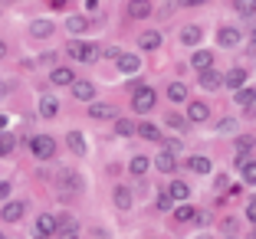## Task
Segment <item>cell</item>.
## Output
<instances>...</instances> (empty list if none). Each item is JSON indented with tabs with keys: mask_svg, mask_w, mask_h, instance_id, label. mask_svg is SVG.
<instances>
[{
	"mask_svg": "<svg viewBox=\"0 0 256 239\" xmlns=\"http://www.w3.org/2000/svg\"><path fill=\"white\" fill-rule=\"evenodd\" d=\"M89 115L96 121H112V118H118V108H115V105H108V102H92L89 105Z\"/></svg>",
	"mask_w": 256,
	"mask_h": 239,
	"instance_id": "obj_6",
	"label": "cell"
},
{
	"mask_svg": "<svg viewBox=\"0 0 256 239\" xmlns=\"http://www.w3.org/2000/svg\"><path fill=\"white\" fill-rule=\"evenodd\" d=\"M236 125H240L236 118H224V121L217 125V131H220V135H236Z\"/></svg>",
	"mask_w": 256,
	"mask_h": 239,
	"instance_id": "obj_37",
	"label": "cell"
},
{
	"mask_svg": "<svg viewBox=\"0 0 256 239\" xmlns=\"http://www.w3.org/2000/svg\"><path fill=\"white\" fill-rule=\"evenodd\" d=\"M246 217L256 223V197H253V200H246Z\"/></svg>",
	"mask_w": 256,
	"mask_h": 239,
	"instance_id": "obj_43",
	"label": "cell"
},
{
	"mask_svg": "<svg viewBox=\"0 0 256 239\" xmlns=\"http://www.w3.org/2000/svg\"><path fill=\"white\" fill-rule=\"evenodd\" d=\"M154 207H158L161 213H164V210H171V207H174V200H171V197H168V190H164V194H158V203H154Z\"/></svg>",
	"mask_w": 256,
	"mask_h": 239,
	"instance_id": "obj_40",
	"label": "cell"
},
{
	"mask_svg": "<svg viewBox=\"0 0 256 239\" xmlns=\"http://www.w3.org/2000/svg\"><path fill=\"white\" fill-rule=\"evenodd\" d=\"M207 115H210V108H207V102H190L188 105V121H207Z\"/></svg>",
	"mask_w": 256,
	"mask_h": 239,
	"instance_id": "obj_17",
	"label": "cell"
},
{
	"mask_svg": "<svg viewBox=\"0 0 256 239\" xmlns=\"http://www.w3.org/2000/svg\"><path fill=\"white\" fill-rule=\"evenodd\" d=\"M181 43L184 46H197L200 43V26H184L181 30Z\"/></svg>",
	"mask_w": 256,
	"mask_h": 239,
	"instance_id": "obj_27",
	"label": "cell"
},
{
	"mask_svg": "<svg viewBox=\"0 0 256 239\" xmlns=\"http://www.w3.org/2000/svg\"><path fill=\"white\" fill-rule=\"evenodd\" d=\"M217 43L224 46V49H234V46H240V30H234V26H224V30L217 33Z\"/></svg>",
	"mask_w": 256,
	"mask_h": 239,
	"instance_id": "obj_12",
	"label": "cell"
},
{
	"mask_svg": "<svg viewBox=\"0 0 256 239\" xmlns=\"http://www.w3.org/2000/svg\"><path fill=\"white\" fill-rule=\"evenodd\" d=\"M72 98H79V102H92V98H96V85L86 82V79H76V82H72Z\"/></svg>",
	"mask_w": 256,
	"mask_h": 239,
	"instance_id": "obj_9",
	"label": "cell"
},
{
	"mask_svg": "<svg viewBox=\"0 0 256 239\" xmlns=\"http://www.w3.org/2000/svg\"><path fill=\"white\" fill-rule=\"evenodd\" d=\"M138 135H142L144 141H158V138H161V128L158 125H148V121H138Z\"/></svg>",
	"mask_w": 256,
	"mask_h": 239,
	"instance_id": "obj_24",
	"label": "cell"
},
{
	"mask_svg": "<svg viewBox=\"0 0 256 239\" xmlns=\"http://www.w3.org/2000/svg\"><path fill=\"white\" fill-rule=\"evenodd\" d=\"M250 52L256 56V30H253V36H250Z\"/></svg>",
	"mask_w": 256,
	"mask_h": 239,
	"instance_id": "obj_46",
	"label": "cell"
},
{
	"mask_svg": "<svg viewBox=\"0 0 256 239\" xmlns=\"http://www.w3.org/2000/svg\"><path fill=\"white\" fill-rule=\"evenodd\" d=\"M7 200H10V184L0 180V203H7Z\"/></svg>",
	"mask_w": 256,
	"mask_h": 239,
	"instance_id": "obj_41",
	"label": "cell"
},
{
	"mask_svg": "<svg viewBox=\"0 0 256 239\" xmlns=\"http://www.w3.org/2000/svg\"><path fill=\"white\" fill-rule=\"evenodd\" d=\"M60 239H79V223H76V217H60V233H56Z\"/></svg>",
	"mask_w": 256,
	"mask_h": 239,
	"instance_id": "obj_10",
	"label": "cell"
},
{
	"mask_svg": "<svg viewBox=\"0 0 256 239\" xmlns=\"http://www.w3.org/2000/svg\"><path fill=\"white\" fill-rule=\"evenodd\" d=\"M0 239H7V236H4V233H0Z\"/></svg>",
	"mask_w": 256,
	"mask_h": 239,
	"instance_id": "obj_50",
	"label": "cell"
},
{
	"mask_svg": "<svg viewBox=\"0 0 256 239\" xmlns=\"http://www.w3.org/2000/svg\"><path fill=\"white\" fill-rule=\"evenodd\" d=\"M56 184H60L62 194H79V190H82V177L76 171H62L60 177H56Z\"/></svg>",
	"mask_w": 256,
	"mask_h": 239,
	"instance_id": "obj_5",
	"label": "cell"
},
{
	"mask_svg": "<svg viewBox=\"0 0 256 239\" xmlns=\"http://www.w3.org/2000/svg\"><path fill=\"white\" fill-rule=\"evenodd\" d=\"M253 233H256V230H253Z\"/></svg>",
	"mask_w": 256,
	"mask_h": 239,
	"instance_id": "obj_53",
	"label": "cell"
},
{
	"mask_svg": "<svg viewBox=\"0 0 256 239\" xmlns=\"http://www.w3.org/2000/svg\"><path fill=\"white\" fill-rule=\"evenodd\" d=\"M164 125H171L174 131H188V118H184V115H168Z\"/></svg>",
	"mask_w": 256,
	"mask_h": 239,
	"instance_id": "obj_36",
	"label": "cell"
},
{
	"mask_svg": "<svg viewBox=\"0 0 256 239\" xmlns=\"http://www.w3.org/2000/svg\"><path fill=\"white\" fill-rule=\"evenodd\" d=\"M118 72L122 75H138L142 72V59H138L135 52H122L118 56Z\"/></svg>",
	"mask_w": 256,
	"mask_h": 239,
	"instance_id": "obj_7",
	"label": "cell"
},
{
	"mask_svg": "<svg viewBox=\"0 0 256 239\" xmlns=\"http://www.w3.org/2000/svg\"><path fill=\"white\" fill-rule=\"evenodd\" d=\"M224 230H226V236H236V220L230 217V220H226V223H224Z\"/></svg>",
	"mask_w": 256,
	"mask_h": 239,
	"instance_id": "obj_44",
	"label": "cell"
},
{
	"mask_svg": "<svg viewBox=\"0 0 256 239\" xmlns=\"http://www.w3.org/2000/svg\"><path fill=\"white\" fill-rule=\"evenodd\" d=\"M188 194H190V187L184 184V180H171V187H168V197H171L174 203H184V200H188Z\"/></svg>",
	"mask_w": 256,
	"mask_h": 239,
	"instance_id": "obj_18",
	"label": "cell"
},
{
	"mask_svg": "<svg viewBox=\"0 0 256 239\" xmlns=\"http://www.w3.org/2000/svg\"><path fill=\"white\" fill-rule=\"evenodd\" d=\"M194 217H197V213L188 207V203H181V207L174 210V220H178V223H188V220H194Z\"/></svg>",
	"mask_w": 256,
	"mask_h": 239,
	"instance_id": "obj_34",
	"label": "cell"
},
{
	"mask_svg": "<svg viewBox=\"0 0 256 239\" xmlns=\"http://www.w3.org/2000/svg\"><path fill=\"white\" fill-rule=\"evenodd\" d=\"M60 233V217H53V213H43V217L36 220V230H33V236L36 239H50Z\"/></svg>",
	"mask_w": 256,
	"mask_h": 239,
	"instance_id": "obj_4",
	"label": "cell"
},
{
	"mask_svg": "<svg viewBox=\"0 0 256 239\" xmlns=\"http://www.w3.org/2000/svg\"><path fill=\"white\" fill-rule=\"evenodd\" d=\"M14 148H16V138L4 131V135H0V157H7V154H10Z\"/></svg>",
	"mask_w": 256,
	"mask_h": 239,
	"instance_id": "obj_33",
	"label": "cell"
},
{
	"mask_svg": "<svg viewBox=\"0 0 256 239\" xmlns=\"http://www.w3.org/2000/svg\"><path fill=\"white\" fill-rule=\"evenodd\" d=\"M66 52L72 56V59H79V62H96L98 56H102V49H98L96 43H79V39H72V43L66 46Z\"/></svg>",
	"mask_w": 256,
	"mask_h": 239,
	"instance_id": "obj_1",
	"label": "cell"
},
{
	"mask_svg": "<svg viewBox=\"0 0 256 239\" xmlns=\"http://www.w3.org/2000/svg\"><path fill=\"white\" fill-rule=\"evenodd\" d=\"M154 102H158V95H154L151 85H142V89H135V95H132V108H135L138 115H148L151 108H154Z\"/></svg>",
	"mask_w": 256,
	"mask_h": 239,
	"instance_id": "obj_2",
	"label": "cell"
},
{
	"mask_svg": "<svg viewBox=\"0 0 256 239\" xmlns=\"http://www.w3.org/2000/svg\"><path fill=\"white\" fill-rule=\"evenodd\" d=\"M115 207H118V210H128V207H132V190L115 187Z\"/></svg>",
	"mask_w": 256,
	"mask_h": 239,
	"instance_id": "obj_32",
	"label": "cell"
},
{
	"mask_svg": "<svg viewBox=\"0 0 256 239\" xmlns=\"http://www.w3.org/2000/svg\"><path fill=\"white\" fill-rule=\"evenodd\" d=\"M168 98H171V102H184V98H188V85L184 82H171L168 85Z\"/></svg>",
	"mask_w": 256,
	"mask_h": 239,
	"instance_id": "obj_29",
	"label": "cell"
},
{
	"mask_svg": "<svg viewBox=\"0 0 256 239\" xmlns=\"http://www.w3.org/2000/svg\"><path fill=\"white\" fill-rule=\"evenodd\" d=\"M30 151H33V157H40V161H50V157L56 154V141L50 135H36V138H30Z\"/></svg>",
	"mask_w": 256,
	"mask_h": 239,
	"instance_id": "obj_3",
	"label": "cell"
},
{
	"mask_svg": "<svg viewBox=\"0 0 256 239\" xmlns=\"http://www.w3.org/2000/svg\"><path fill=\"white\" fill-rule=\"evenodd\" d=\"M188 164H190V171H194V174H210V157L194 154V157L188 161Z\"/></svg>",
	"mask_w": 256,
	"mask_h": 239,
	"instance_id": "obj_28",
	"label": "cell"
},
{
	"mask_svg": "<svg viewBox=\"0 0 256 239\" xmlns=\"http://www.w3.org/2000/svg\"><path fill=\"white\" fill-rule=\"evenodd\" d=\"M224 85H226V89H234V92L246 89V72H243V69H230V72L224 75Z\"/></svg>",
	"mask_w": 256,
	"mask_h": 239,
	"instance_id": "obj_11",
	"label": "cell"
},
{
	"mask_svg": "<svg viewBox=\"0 0 256 239\" xmlns=\"http://www.w3.org/2000/svg\"><path fill=\"white\" fill-rule=\"evenodd\" d=\"M164 151H171V154L178 157V151H184V144H181V141H168V148H164Z\"/></svg>",
	"mask_w": 256,
	"mask_h": 239,
	"instance_id": "obj_45",
	"label": "cell"
},
{
	"mask_svg": "<svg viewBox=\"0 0 256 239\" xmlns=\"http://www.w3.org/2000/svg\"><path fill=\"white\" fill-rule=\"evenodd\" d=\"M23 213H26V203H23V200H7V203H4V210H0V217L7 220V223L23 220Z\"/></svg>",
	"mask_w": 256,
	"mask_h": 239,
	"instance_id": "obj_8",
	"label": "cell"
},
{
	"mask_svg": "<svg viewBox=\"0 0 256 239\" xmlns=\"http://www.w3.org/2000/svg\"><path fill=\"white\" fill-rule=\"evenodd\" d=\"M190 66H194V69H200V72L214 69V52H210V49H197L194 56H190Z\"/></svg>",
	"mask_w": 256,
	"mask_h": 239,
	"instance_id": "obj_13",
	"label": "cell"
},
{
	"mask_svg": "<svg viewBox=\"0 0 256 239\" xmlns=\"http://www.w3.org/2000/svg\"><path fill=\"white\" fill-rule=\"evenodd\" d=\"M50 82H53V85H69V89H72V82H76V79H72V69L56 66L53 72H50Z\"/></svg>",
	"mask_w": 256,
	"mask_h": 239,
	"instance_id": "obj_15",
	"label": "cell"
},
{
	"mask_svg": "<svg viewBox=\"0 0 256 239\" xmlns=\"http://www.w3.org/2000/svg\"><path fill=\"white\" fill-rule=\"evenodd\" d=\"M154 167H158L161 174H174V167H178V157H174L171 151H161V154L154 157Z\"/></svg>",
	"mask_w": 256,
	"mask_h": 239,
	"instance_id": "obj_16",
	"label": "cell"
},
{
	"mask_svg": "<svg viewBox=\"0 0 256 239\" xmlns=\"http://www.w3.org/2000/svg\"><path fill=\"white\" fill-rule=\"evenodd\" d=\"M236 16H256V3H234Z\"/></svg>",
	"mask_w": 256,
	"mask_h": 239,
	"instance_id": "obj_39",
	"label": "cell"
},
{
	"mask_svg": "<svg viewBox=\"0 0 256 239\" xmlns=\"http://www.w3.org/2000/svg\"><path fill=\"white\" fill-rule=\"evenodd\" d=\"M250 239H256V233H250Z\"/></svg>",
	"mask_w": 256,
	"mask_h": 239,
	"instance_id": "obj_49",
	"label": "cell"
},
{
	"mask_svg": "<svg viewBox=\"0 0 256 239\" xmlns=\"http://www.w3.org/2000/svg\"><path fill=\"white\" fill-rule=\"evenodd\" d=\"M256 148V138L253 135H240V138H236V154H240V157H250V151H253Z\"/></svg>",
	"mask_w": 256,
	"mask_h": 239,
	"instance_id": "obj_26",
	"label": "cell"
},
{
	"mask_svg": "<svg viewBox=\"0 0 256 239\" xmlns=\"http://www.w3.org/2000/svg\"><path fill=\"white\" fill-rule=\"evenodd\" d=\"M66 144H69V151H72V154H86V138H82V131H69L66 135Z\"/></svg>",
	"mask_w": 256,
	"mask_h": 239,
	"instance_id": "obj_20",
	"label": "cell"
},
{
	"mask_svg": "<svg viewBox=\"0 0 256 239\" xmlns=\"http://www.w3.org/2000/svg\"><path fill=\"white\" fill-rule=\"evenodd\" d=\"M234 102H236V105H243V108H253V102H256V92H253V89H240V92L234 95Z\"/></svg>",
	"mask_w": 256,
	"mask_h": 239,
	"instance_id": "obj_30",
	"label": "cell"
},
{
	"mask_svg": "<svg viewBox=\"0 0 256 239\" xmlns=\"http://www.w3.org/2000/svg\"><path fill=\"white\" fill-rule=\"evenodd\" d=\"M102 56H106V59H115V62H118V56H122V52L115 49V46H106V49H102Z\"/></svg>",
	"mask_w": 256,
	"mask_h": 239,
	"instance_id": "obj_42",
	"label": "cell"
},
{
	"mask_svg": "<svg viewBox=\"0 0 256 239\" xmlns=\"http://www.w3.org/2000/svg\"><path fill=\"white\" fill-rule=\"evenodd\" d=\"M138 46H142V49H158L161 46V33L158 30H148V33H142V36H138Z\"/></svg>",
	"mask_w": 256,
	"mask_h": 239,
	"instance_id": "obj_21",
	"label": "cell"
},
{
	"mask_svg": "<svg viewBox=\"0 0 256 239\" xmlns=\"http://www.w3.org/2000/svg\"><path fill=\"white\" fill-rule=\"evenodd\" d=\"M115 135H118V138H132V135H138V121L118 118V121H115Z\"/></svg>",
	"mask_w": 256,
	"mask_h": 239,
	"instance_id": "obj_22",
	"label": "cell"
},
{
	"mask_svg": "<svg viewBox=\"0 0 256 239\" xmlns=\"http://www.w3.org/2000/svg\"><path fill=\"white\" fill-rule=\"evenodd\" d=\"M220 85H224V75H220L217 69H207V72H200V89L214 92V89H220Z\"/></svg>",
	"mask_w": 256,
	"mask_h": 239,
	"instance_id": "obj_14",
	"label": "cell"
},
{
	"mask_svg": "<svg viewBox=\"0 0 256 239\" xmlns=\"http://www.w3.org/2000/svg\"><path fill=\"white\" fill-rule=\"evenodd\" d=\"M128 16H132V20H142V16H148L151 13V3H128Z\"/></svg>",
	"mask_w": 256,
	"mask_h": 239,
	"instance_id": "obj_31",
	"label": "cell"
},
{
	"mask_svg": "<svg viewBox=\"0 0 256 239\" xmlns=\"http://www.w3.org/2000/svg\"><path fill=\"white\" fill-rule=\"evenodd\" d=\"M4 56H7V43H4V39H0V59H4Z\"/></svg>",
	"mask_w": 256,
	"mask_h": 239,
	"instance_id": "obj_48",
	"label": "cell"
},
{
	"mask_svg": "<svg viewBox=\"0 0 256 239\" xmlns=\"http://www.w3.org/2000/svg\"><path fill=\"white\" fill-rule=\"evenodd\" d=\"M4 128H7V115H0V135H4Z\"/></svg>",
	"mask_w": 256,
	"mask_h": 239,
	"instance_id": "obj_47",
	"label": "cell"
},
{
	"mask_svg": "<svg viewBox=\"0 0 256 239\" xmlns=\"http://www.w3.org/2000/svg\"><path fill=\"white\" fill-rule=\"evenodd\" d=\"M148 167H151V161H148V157H135V161H132V174H135V177L148 174Z\"/></svg>",
	"mask_w": 256,
	"mask_h": 239,
	"instance_id": "obj_35",
	"label": "cell"
},
{
	"mask_svg": "<svg viewBox=\"0 0 256 239\" xmlns=\"http://www.w3.org/2000/svg\"><path fill=\"white\" fill-rule=\"evenodd\" d=\"M30 33H33L36 39H46L50 33H53V23L46 20V16H40V20H33V23H30Z\"/></svg>",
	"mask_w": 256,
	"mask_h": 239,
	"instance_id": "obj_19",
	"label": "cell"
},
{
	"mask_svg": "<svg viewBox=\"0 0 256 239\" xmlns=\"http://www.w3.org/2000/svg\"><path fill=\"white\" fill-rule=\"evenodd\" d=\"M243 180H246L250 187H256V161H250V164L243 167Z\"/></svg>",
	"mask_w": 256,
	"mask_h": 239,
	"instance_id": "obj_38",
	"label": "cell"
},
{
	"mask_svg": "<svg viewBox=\"0 0 256 239\" xmlns=\"http://www.w3.org/2000/svg\"><path fill=\"white\" fill-rule=\"evenodd\" d=\"M226 239H236V236H226Z\"/></svg>",
	"mask_w": 256,
	"mask_h": 239,
	"instance_id": "obj_52",
	"label": "cell"
},
{
	"mask_svg": "<svg viewBox=\"0 0 256 239\" xmlns=\"http://www.w3.org/2000/svg\"><path fill=\"white\" fill-rule=\"evenodd\" d=\"M56 112H60V102H56L53 95H43V98H40V115H43V118H53Z\"/></svg>",
	"mask_w": 256,
	"mask_h": 239,
	"instance_id": "obj_23",
	"label": "cell"
},
{
	"mask_svg": "<svg viewBox=\"0 0 256 239\" xmlns=\"http://www.w3.org/2000/svg\"><path fill=\"white\" fill-rule=\"evenodd\" d=\"M89 26H92L89 16H69V20H66V30L69 33H82V30H89Z\"/></svg>",
	"mask_w": 256,
	"mask_h": 239,
	"instance_id": "obj_25",
	"label": "cell"
},
{
	"mask_svg": "<svg viewBox=\"0 0 256 239\" xmlns=\"http://www.w3.org/2000/svg\"><path fill=\"white\" fill-rule=\"evenodd\" d=\"M200 239H210V236H200Z\"/></svg>",
	"mask_w": 256,
	"mask_h": 239,
	"instance_id": "obj_51",
	"label": "cell"
}]
</instances>
